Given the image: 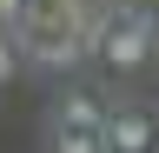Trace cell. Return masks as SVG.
I'll use <instances>...</instances> for the list:
<instances>
[{
	"label": "cell",
	"mask_w": 159,
	"mask_h": 153,
	"mask_svg": "<svg viewBox=\"0 0 159 153\" xmlns=\"http://www.w3.org/2000/svg\"><path fill=\"white\" fill-rule=\"evenodd\" d=\"M53 153H106V133H86V127H53Z\"/></svg>",
	"instance_id": "obj_5"
},
{
	"label": "cell",
	"mask_w": 159,
	"mask_h": 153,
	"mask_svg": "<svg viewBox=\"0 0 159 153\" xmlns=\"http://www.w3.org/2000/svg\"><path fill=\"white\" fill-rule=\"evenodd\" d=\"M146 53H152V13H146V7H119V20H113V33H106V47H99V60L126 73V67L146 60Z\"/></svg>",
	"instance_id": "obj_1"
},
{
	"label": "cell",
	"mask_w": 159,
	"mask_h": 153,
	"mask_svg": "<svg viewBox=\"0 0 159 153\" xmlns=\"http://www.w3.org/2000/svg\"><path fill=\"white\" fill-rule=\"evenodd\" d=\"M106 153H152V113L146 107H113L106 113Z\"/></svg>",
	"instance_id": "obj_2"
},
{
	"label": "cell",
	"mask_w": 159,
	"mask_h": 153,
	"mask_svg": "<svg viewBox=\"0 0 159 153\" xmlns=\"http://www.w3.org/2000/svg\"><path fill=\"white\" fill-rule=\"evenodd\" d=\"M13 67H20V47H13V40H0V87L13 80Z\"/></svg>",
	"instance_id": "obj_6"
},
{
	"label": "cell",
	"mask_w": 159,
	"mask_h": 153,
	"mask_svg": "<svg viewBox=\"0 0 159 153\" xmlns=\"http://www.w3.org/2000/svg\"><path fill=\"white\" fill-rule=\"evenodd\" d=\"M27 13V0H0V20H20Z\"/></svg>",
	"instance_id": "obj_7"
},
{
	"label": "cell",
	"mask_w": 159,
	"mask_h": 153,
	"mask_svg": "<svg viewBox=\"0 0 159 153\" xmlns=\"http://www.w3.org/2000/svg\"><path fill=\"white\" fill-rule=\"evenodd\" d=\"M53 127H86V133H106V113H99L86 93H66V100H60V120Z\"/></svg>",
	"instance_id": "obj_4"
},
{
	"label": "cell",
	"mask_w": 159,
	"mask_h": 153,
	"mask_svg": "<svg viewBox=\"0 0 159 153\" xmlns=\"http://www.w3.org/2000/svg\"><path fill=\"white\" fill-rule=\"evenodd\" d=\"M27 60H33V67H80V60H86V47H80L73 33H47Z\"/></svg>",
	"instance_id": "obj_3"
}]
</instances>
